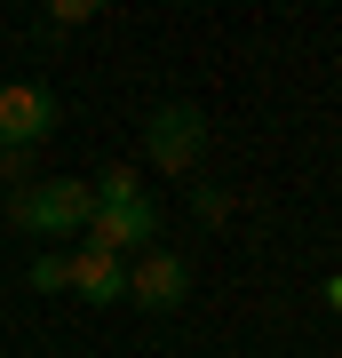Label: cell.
<instances>
[{
	"instance_id": "1",
	"label": "cell",
	"mask_w": 342,
	"mask_h": 358,
	"mask_svg": "<svg viewBox=\"0 0 342 358\" xmlns=\"http://www.w3.org/2000/svg\"><path fill=\"white\" fill-rule=\"evenodd\" d=\"M80 239L104 247V255H120V263H136L143 247H159V199L143 192L136 167L96 176V215H88V231H80Z\"/></svg>"
},
{
	"instance_id": "2",
	"label": "cell",
	"mask_w": 342,
	"mask_h": 358,
	"mask_svg": "<svg viewBox=\"0 0 342 358\" xmlns=\"http://www.w3.org/2000/svg\"><path fill=\"white\" fill-rule=\"evenodd\" d=\"M88 215H96V183H80V176H40L32 192L8 199V223L24 239H80Z\"/></svg>"
},
{
	"instance_id": "3",
	"label": "cell",
	"mask_w": 342,
	"mask_h": 358,
	"mask_svg": "<svg viewBox=\"0 0 342 358\" xmlns=\"http://www.w3.org/2000/svg\"><path fill=\"white\" fill-rule=\"evenodd\" d=\"M143 159H152L159 176H191V167L207 159V112L199 103H159V112L143 120Z\"/></svg>"
},
{
	"instance_id": "4",
	"label": "cell",
	"mask_w": 342,
	"mask_h": 358,
	"mask_svg": "<svg viewBox=\"0 0 342 358\" xmlns=\"http://www.w3.org/2000/svg\"><path fill=\"white\" fill-rule=\"evenodd\" d=\"M64 128V103L40 80H0V152H40Z\"/></svg>"
},
{
	"instance_id": "5",
	"label": "cell",
	"mask_w": 342,
	"mask_h": 358,
	"mask_svg": "<svg viewBox=\"0 0 342 358\" xmlns=\"http://www.w3.org/2000/svg\"><path fill=\"white\" fill-rule=\"evenodd\" d=\"M127 303L167 319V310L191 303V255H167V247H143L136 263H127Z\"/></svg>"
},
{
	"instance_id": "6",
	"label": "cell",
	"mask_w": 342,
	"mask_h": 358,
	"mask_svg": "<svg viewBox=\"0 0 342 358\" xmlns=\"http://www.w3.org/2000/svg\"><path fill=\"white\" fill-rule=\"evenodd\" d=\"M72 294H80V303H96V310H112V303H127V263L80 239V247H72Z\"/></svg>"
},
{
	"instance_id": "7",
	"label": "cell",
	"mask_w": 342,
	"mask_h": 358,
	"mask_svg": "<svg viewBox=\"0 0 342 358\" xmlns=\"http://www.w3.org/2000/svg\"><path fill=\"white\" fill-rule=\"evenodd\" d=\"M24 287L32 294H72V255H32L24 263Z\"/></svg>"
},
{
	"instance_id": "8",
	"label": "cell",
	"mask_w": 342,
	"mask_h": 358,
	"mask_svg": "<svg viewBox=\"0 0 342 358\" xmlns=\"http://www.w3.org/2000/svg\"><path fill=\"white\" fill-rule=\"evenodd\" d=\"M40 24H48V32H80V24H96V0H56Z\"/></svg>"
},
{
	"instance_id": "9",
	"label": "cell",
	"mask_w": 342,
	"mask_h": 358,
	"mask_svg": "<svg viewBox=\"0 0 342 358\" xmlns=\"http://www.w3.org/2000/svg\"><path fill=\"white\" fill-rule=\"evenodd\" d=\"M191 207H199V223H231V199L215 192V183H199V192H191Z\"/></svg>"
},
{
	"instance_id": "10",
	"label": "cell",
	"mask_w": 342,
	"mask_h": 358,
	"mask_svg": "<svg viewBox=\"0 0 342 358\" xmlns=\"http://www.w3.org/2000/svg\"><path fill=\"white\" fill-rule=\"evenodd\" d=\"M318 303H327L334 319H342V271H327V279H318Z\"/></svg>"
}]
</instances>
